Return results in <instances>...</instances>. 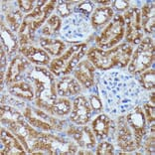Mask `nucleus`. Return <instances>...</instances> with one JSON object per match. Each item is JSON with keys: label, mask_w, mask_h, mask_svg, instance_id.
<instances>
[{"label": "nucleus", "mask_w": 155, "mask_h": 155, "mask_svg": "<svg viewBox=\"0 0 155 155\" xmlns=\"http://www.w3.org/2000/svg\"><path fill=\"white\" fill-rule=\"evenodd\" d=\"M87 60L101 71H108L114 68H124L130 62L132 46L120 44L104 51L101 48H91L87 52Z\"/></svg>", "instance_id": "obj_1"}, {"label": "nucleus", "mask_w": 155, "mask_h": 155, "mask_svg": "<svg viewBox=\"0 0 155 155\" xmlns=\"http://www.w3.org/2000/svg\"><path fill=\"white\" fill-rule=\"evenodd\" d=\"M26 77L34 86L36 104L46 111L57 98L54 74L41 66H35L26 73Z\"/></svg>", "instance_id": "obj_2"}, {"label": "nucleus", "mask_w": 155, "mask_h": 155, "mask_svg": "<svg viewBox=\"0 0 155 155\" xmlns=\"http://www.w3.org/2000/svg\"><path fill=\"white\" fill-rule=\"evenodd\" d=\"M55 1H39L37 7L30 14L24 17L23 23L19 29L20 39L33 40L35 32L45 23L49 15L55 8Z\"/></svg>", "instance_id": "obj_3"}, {"label": "nucleus", "mask_w": 155, "mask_h": 155, "mask_svg": "<svg viewBox=\"0 0 155 155\" xmlns=\"http://www.w3.org/2000/svg\"><path fill=\"white\" fill-rule=\"evenodd\" d=\"M87 44H77L50 63V71L57 77L67 76L78 66L86 55Z\"/></svg>", "instance_id": "obj_4"}, {"label": "nucleus", "mask_w": 155, "mask_h": 155, "mask_svg": "<svg viewBox=\"0 0 155 155\" xmlns=\"http://www.w3.org/2000/svg\"><path fill=\"white\" fill-rule=\"evenodd\" d=\"M154 61V43L152 38L146 37L140 42L133 52L128 64V72L131 75H139L148 70Z\"/></svg>", "instance_id": "obj_5"}, {"label": "nucleus", "mask_w": 155, "mask_h": 155, "mask_svg": "<svg viewBox=\"0 0 155 155\" xmlns=\"http://www.w3.org/2000/svg\"><path fill=\"white\" fill-rule=\"evenodd\" d=\"M124 21L120 15H115L97 38V44L100 48L111 49L115 47L124 37Z\"/></svg>", "instance_id": "obj_6"}, {"label": "nucleus", "mask_w": 155, "mask_h": 155, "mask_svg": "<svg viewBox=\"0 0 155 155\" xmlns=\"http://www.w3.org/2000/svg\"><path fill=\"white\" fill-rule=\"evenodd\" d=\"M123 21H124L126 41L132 45L139 44L142 41L143 37L140 9L134 7V8H130L127 10L123 17Z\"/></svg>", "instance_id": "obj_7"}, {"label": "nucleus", "mask_w": 155, "mask_h": 155, "mask_svg": "<svg viewBox=\"0 0 155 155\" xmlns=\"http://www.w3.org/2000/svg\"><path fill=\"white\" fill-rule=\"evenodd\" d=\"M6 124L8 125V128L11 130L12 133H14V135L23 144L27 152L30 153L33 144L39 139L41 132L35 130L33 126L30 123H27L24 119L18 121H10Z\"/></svg>", "instance_id": "obj_8"}, {"label": "nucleus", "mask_w": 155, "mask_h": 155, "mask_svg": "<svg viewBox=\"0 0 155 155\" xmlns=\"http://www.w3.org/2000/svg\"><path fill=\"white\" fill-rule=\"evenodd\" d=\"M117 144L123 152H131L139 149L141 140L137 138L135 132L125 120V116H119L117 119Z\"/></svg>", "instance_id": "obj_9"}, {"label": "nucleus", "mask_w": 155, "mask_h": 155, "mask_svg": "<svg viewBox=\"0 0 155 155\" xmlns=\"http://www.w3.org/2000/svg\"><path fill=\"white\" fill-rule=\"evenodd\" d=\"M67 133L75 140L78 145L86 150H90L96 145V137H94V131L87 125H71Z\"/></svg>", "instance_id": "obj_10"}, {"label": "nucleus", "mask_w": 155, "mask_h": 155, "mask_svg": "<svg viewBox=\"0 0 155 155\" xmlns=\"http://www.w3.org/2000/svg\"><path fill=\"white\" fill-rule=\"evenodd\" d=\"M91 116V107L87 100L83 96L75 98L71 110V120L78 125L87 124Z\"/></svg>", "instance_id": "obj_11"}, {"label": "nucleus", "mask_w": 155, "mask_h": 155, "mask_svg": "<svg viewBox=\"0 0 155 155\" xmlns=\"http://www.w3.org/2000/svg\"><path fill=\"white\" fill-rule=\"evenodd\" d=\"M29 66L30 62L24 56H16L11 61L8 69H7L5 75V84L10 86L14 83L20 82L22 76L27 73V69Z\"/></svg>", "instance_id": "obj_12"}, {"label": "nucleus", "mask_w": 155, "mask_h": 155, "mask_svg": "<svg viewBox=\"0 0 155 155\" xmlns=\"http://www.w3.org/2000/svg\"><path fill=\"white\" fill-rule=\"evenodd\" d=\"M26 149L17 137L4 128L1 129V154L2 155H23Z\"/></svg>", "instance_id": "obj_13"}, {"label": "nucleus", "mask_w": 155, "mask_h": 155, "mask_svg": "<svg viewBox=\"0 0 155 155\" xmlns=\"http://www.w3.org/2000/svg\"><path fill=\"white\" fill-rule=\"evenodd\" d=\"M125 120L135 132L137 138L142 141L143 136L146 133V118L142 108L136 107L131 110L125 116Z\"/></svg>", "instance_id": "obj_14"}, {"label": "nucleus", "mask_w": 155, "mask_h": 155, "mask_svg": "<svg viewBox=\"0 0 155 155\" xmlns=\"http://www.w3.org/2000/svg\"><path fill=\"white\" fill-rule=\"evenodd\" d=\"M94 66L89 60H83L74 70V75L78 82L90 89L94 84Z\"/></svg>", "instance_id": "obj_15"}, {"label": "nucleus", "mask_w": 155, "mask_h": 155, "mask_svg": "<svg viewBox=\"0 0 155 155\" xmlns=\"http://www.w3.org/2000/svg\"><path fill=\"white\" fill-rule=\"evenodd\" d=\"M20 53L30 63L36 66H47L50 64V56L42 48H37L32 45L23 46L20 48Z\"/></svg>", "instance_id": "obj_16"}, {"label": "nucleus", "mask_w": 155, "mask_h": 155, "mask_svg": "<svg viewBox=\"0 0 155 155\" xmlns=\"http://www.w3.org/2000/svg\"><path fill=\"white\" fill-rule=\"evenodd\" d=\"M56 91L60 97H73L80 94L82 91L81 84L76 78L65 76L56 84Z\"/></svg>", "instance_id": "obj_17"}, {"label": "nucleus", "mask_w": 155, "mask_h": 155, "mask_svg": "<svg viewBox=\"0 0 155 155\" xmlns=\"http://www.w3.org/2000/svg\"><path fill=\"white\" fill-rule=\"evenodd\" d=\"M114 10L110 6L97 7L91 14V26L94 27V29L104 27L114 18Z\"/></svg>", "instance_id": "obj_18"}, {"label": "nucleus", "mask_w": 155, "mask_h": 155, "mask_svg": "<svg viewBox=\"0 0 155 155\" xmlns=\"http://www.w3.org/2000/svg\"><path fill=\"white\" fill-rule=\"evenodd\" d=\"M9 94L13 97H17L21 100L32 101L35 97V90L31 84L26 82H18L10 84Z\"/></svg>", "instance_id": "obj_19"}, {"label": "nucleus", "mask_w": 155, "mask_h": 155, "mask_svg": "<svg viewBox=\"0 0 155 155\" xmlns=\"http://www.w3.org/2000/svg\"><path fill=\"white\" fill-rule=\"evenodd\" d=\"M13 4L14 2L11 1L6 2L5 18H6V22L8 23L11 30L17 31L20 29L24 18L22 17V12L20 11L19 7L18 6L14 7Z\"/></svg>", "instance_id": "obj_20"}, {"label": "nucleus", "mask_w": 155, "mask_h": 155, "mask_svg": "<svg viewBox=\"0 0 155 155\" xmlns=\"http://www.w3.org/2000/svg\"><path fill=\"white\" fill-rule=\"evenodd\" d=\"M91 127H93V131L98 139L107 138L110 134L111 127L110 118L105 114H100L93 121Z\"/></svg>", "instance_id": "obj_21"}, {"label": "nucleus", "mask_w": 155, "mask_h": 155, "mask_svg": "<svg viewBox=\"0 0 155 155\" xmlns=\"http://www.w3.org/2000/svg\"><path fill=\"white\" fill-rule=\"evenodd\" d=\"M0 33H1L2 48L4 49L8 55L14 54L18 49V41H17L15 35L3 23H1V31H0Z\"/></svg>", "instance_id": "obj_22"}, {"label": "nucleus", "mask_w": 155, "mask_h": 155, "mask_svg": "<svg viewBox=\"0 0 155 155\" xmlns=\"http://www.w3.org/2000/svg\"><path fill=\"white\" fill-rule=\"evenodd\" d=\"M40 46L44 51L53 56H61L66 50V44L64 42L55 38H41Z\"/></svg>", "instance_id": "obj_23"}, {"label": "nucleus", "mask_w": 155, "mask_h": 155, "mask_svg": "<svg viewBox=\"0 0 155 155\" xmlns=\"http://www.w3.org/2000/svg\"><path fill=\"white\" fill-rule=\"evenodd\" d=\"M141 11L142 28L146 33H153L155 24V8L154 3H146L143 5Z\"/></svg>", "instance_id": "obj_24"}, {"label": "nucleus", "mask_w": 155, "mask_h": 155, "mask_svg": "<svg viewBox=\"0 0 155 155\" xmlns=\"http://www.w3.org/2000/svg\"><path fill=\"white\" fill-rule=\"evenodd\" d=\"M71 110L72 104L68 100H66V98H56L54 103L47 108L46 111L53 115L64 116L70 114Z\"/></svg>", "instance_id": "obj_25"}, {"label": "nucleus", "mask_w": 155, "mask_h": 155, "mask_svg": "<svg viewBox=\"0 0 155 155\" xmlns=\"http://www.w3.org/2000/svg\"><path fill=\"white\" fill-rule=\"evenodd\" d=\"M62 27V20L58 15H52L49 17L46 21V23L42 27V34L44 36H52L56 33H58L61 30Z\"/></svg>", "instance_id": "obj_26"}, {"label": "nucleus", "mask_w": 155, "mask_h": 155, "mask_svg": "<svg viewBox=\"0 0 155 155\" xmlns=\"http://www.w3.org/2000/svg\"><path fill=\"white\" fill-rule=\"evenodd\" d=\"M24 116L27 118L28 122H29L30 124L35 128L46 130V131H50V130L54 129L52 124H50L49 122L45 121L44 119H42L40 117H38V116H36L35 114H33L32 111H31V107L26 108L25 111H24Z\"/></svg>", "instance_id": "obj_27"}, {"label": "nucleus", "mask_w": 155, "mask_h": 155, "mask_svg": "<svg viewBox=\"0 0 155 155\" xmlns=\"http://www.w3.org/2000/svg\"><path fill=\"white\" fill-rule=\"evenodd\" d=\"M1 121L2 123H7L10 121H18L23 119L24 114H22L19 110H17L15 107H10L7 104H1Z\"/></svg>", "instance_id": "obj_28"}, {"label": "nucleus", "mask_w": 155, "mask_h": 155, "mask_svg": "<svg viewBox=\"0 0 155 155\" xmlns=\"http://www.w3.org/2000/svg\"><path fill=\"white\" fill-rule=\"evenodd\" d=\"M140 84L143 89L145 90H152L154 89V83H155V72L153 69H149L144 71L139 79Z\"/></svg>", "instance_id": "obj_29"}, {"label": "nucleus", "mask_w": 155, "mask_h": 155, "mask_svg": "<svg viewBox=\"0 0 155 155\" xmlns=\"http://www.w3.org/2000/svg\"><path fill=\"white\" fill-rule=\"evenodd\" d=\"M144 114H145V118L150 124L151 132L154 133V119H155V108L153 104H144Z\"/></svg>", "instance_id": "obj_30"}, {"label": "nucleus", "mask_w": 155, "mask_h": 155, "mask_svg": "<svg viewBox=\"0 0 155 155\" xmlns=\"http://www.w3.org/2000/svg\"><path fill=\"white\" fill-rule=\"evenodd\" d=\"M38 3L39 1H34V0H19V1H17L20 11L25 13L32 12L37 7Z\"/></svg>", "instance_id": "obj_31"}, {"label": "nucleus", "mask_w": 155, "mask_h": 155, "mask_svg": "<svg viewBox=\"0 0 155 155\" xmlns=\"http://www.w3.org/2000/svg\"><path fill=\"white\" fill-rule=\"evenodd\" d=\"M71 3L68 1H58L57 2V11L58 14L62 18L64 17H69L72 14L71 10Z\"/></svg>", "instance_id": "obj_32"}, {"label": "nucleus", "mask_w": 155, "mask_h": 155, "mask_svg": "<svg viewBox=\"0 0 155 155\" xmlns=\"http://www.w3.org/2000/svg\"><path fill=\"white\" fill-rule=\"evenodd\" d=\"M97 155H111L114 153V148L112 144L108 142H101L97 145Z\"/></svg>", "instance_id": "obj_33"}, {"label": "nucleus", "mask_w": 155, "mask_h": 155, "mask_svg": "<svg viewBox=\"0 0 155 155\" xmlns=\"http://www.w3.org/2000/svg\"><path fill=\"white\" fill-rule=\"evenodd\" d=\"M94 6V5L93 4V2H91V1H84V2L80 3V4L77 6L76 10H77L78 13H80V14H82V15L87 16V15H89V14H91V12H93Z\"/></svg>", "instance_id": "obj_34"}, {"label": "nucleus", "mask_w": 155, "mask_h": 155, "mask_svg": "<svg viewBox=\"0 0 155 155\" xmlns=\"http://www.w3.org/2000/svg\"><path fill=\"white\" fill-rule=\"evenodd\" d=\"M90 104L91 107L94 110H101L103 108V101H101V98L97 96V94H91L90 96Z\"/></svg>", "instance_id": "obj_35"}, {"label": "nucleus", "mask_w": 155, "mask_h": 155, "mask_svg": "<svg viewBox=\"0 0 155 155\" xmlns=\"http://www.w3.org/2000/svg\"><path fill=\"white\" fill-rule=\"evenodd\" d=\"M154 134L152 133V135L150 137L147 138V140L145 141V144H144V146H145V151L148 154H154Z\"/></svg>", "instance_id": "obj_36"}, {"label": "nucleus", "mask_w": 155, "mask_h": 155, "mask_svg": "<svg viewBox=\"0 0 155 155\" xmlns=\"http://www.w3.org/2000/svg\"><path fill=\"white\" fill-rule=\"evenodd\" d=\"M112 6L118 11H123L129 7V2L125 1V0H116V1L112 2Z\"/></svg>", "instance_id": "obj_37"}, {"label": "nucleus", "mask_w": 155, "mask_h": 155, "mask_svg": "<svg viewBox=\"0 0 155 155\" xmlns=\"http://www.w3.org/2000/svg\"><path fill=\"white\" fill-rule=\"evenodd\" d=\"M98 3H101V4H103V5H108L110 4V1H97Z\"/></svg>", "instance_id": "obj_38"}]
</instances>
